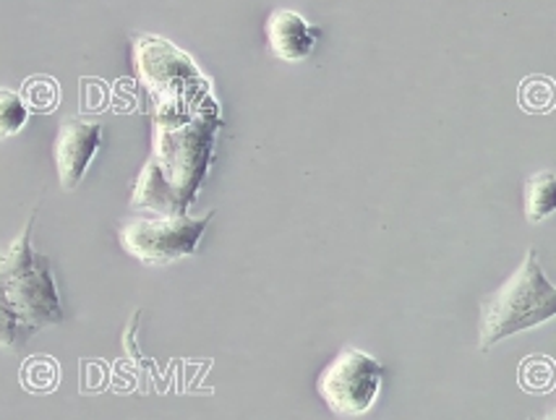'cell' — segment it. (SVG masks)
<instances>
[{
	"label": "cell",
	"instance_id": "1",
	"mask_svg": "<svg viewBox=\"0 0 556 420\" xmlns=\"http://www.w3.org/2000/svg\"><path fill=\"white\" fill-rule=\"evenodd\" d=\"M217 123L210 115L178 123L176 115H160L154 154L136 183L134 206L157 215H186L206 176Z\"/></svg>",
	"mask_w": 556,
	"mask_h": 420
},
{
	"label": "cell",
	"instance_id": "2",
	"mask_svg": "<svg viewBox=\"0 0 556 420\" xmlns=\"http://www.w3.org/2000/svg\"><path fill=\"white\" fill-rule=\"evenodd\" d=\"M35 217L0 245V347L18 351L42 329L63 321L50 258L31 245Z\"/></svg>",
	"mask_w": 556,
	"mask_h": 420
},
{
	"label": "cell",
	"instance_id": "3",
	"mask_svg": "<svg viewBox=\"0 0 556 420\" xmlns=\"http://www.w3.org/2000/svg\"><path fill=\"white\" fill-rule=\"evenodd\" d=\"M552 319H556V285L543 271L535 249H528L520 267L481 301L478 351L486 353L507 338Z\"/></svg>",
	"mask_w": 556,
	"mask_h": 420
},
{
	"label": "cell",
	"instance_id": "4",
	"mask_svg": "<svg viewBox=\"0 0 556 420\" xmlns=\"http://www.w3.org/2000/svg\"><path fill=\"white\" fill-rule=\"evenodd\" d=\"M212 217H215V212H206L202 217H128L118 228V243L128 256L147 264V267H167V264H176L180 258L197 254Z\"/></svg>",
	"mask_w": 556,
	"mask_h": 420
},
{
	"label": "cell",
	"instance_id": "5",
	"mask_svg": "<svg viewBox=\"0 0 556 420\" xmlns=\"http://www.w3.org/2000/svg\"><path fill=\"white\" fill-rule=\"evenodd\" d=\"M381 384H384V366L371 353L345 347L319 373L316 392L334 416L361 418L377 405Z\"/></svg>",
	"mask_w": 556,
	"mask_h": 420
},
{
	"label": "cell",
	"instance_id": "6",
	"mask_svg": "<svg viewBox=\"0 0 556 420\" xmlns=\"http://www.w3.org/2000/svg\"><path fill=\"white\" fill-rule=\"evenodd\" d=\"M102 126L94 120L84 118H68L61 123L55 136V167H58V180H61L63 191H76L79 183L87 176L89 165L94 163L97 152L102 150Z\"/></svg>",
	"mask_w": 556,
	"mask_h": 420
},
{
	"label": "cell",
	"instance_id": "7",
	"mask_svg": "<svg viewBox=\"0 0 556 420\" xmlns=\"http://www.w3.org/2000/svg\"><path fill=\"white\" fill-rule=\"evenodd\" d=\"M264 31H267L269 53L286 63L308 61L316 48V35H319L312 22L290 9L271 11Z\"/></svg>",
	"mask_w": 556,
	"mask_h": 420
},
{
	"label": "cell",
	"instance_id": "8",
	"mask_svg": "<svg viewBox=\"0 0 556 420\" xmlns=\"http://www.w3.org/2000/svg\"><path fill=\"white\" fill-rule=\"evenodd\" d=\"M522 206H526V219L530 225L546 222L556 215V173L539 170L526 180V193H522Z\"/></svg>",
	"mask_w": 556,
	"mask_h": 420
},
{
	"label": "cell",
	"instance_id": "9",
	"mask_svg": "<svg viewBox=\"0 0 556 420\" xmlns=\"http://www.w3.org/2000/svg\"><path fill=\"white\" fill-rule=\"evenodd\" d=\"M29 102L14 89H0V141L22 133L29 120Z\"/></svg>",
	"mask_w": 556,
	"mask_h": 420
},
{
	"label": "cell",
	"instance_id": "10",
	"mask_svg": "<svg viewBox=\"0 0 556 420\" xmlns=\"http://www.w3.org/2000/svg\"><path fill=\"white\" fill-rule=\"evenodd\" d=\"M530 420H556V416H546V418H530Z\"/></svg>",
	"mask_w": 556,
	"mask_h": 420
},
{
	"label": "cell",
	"instance_id": "11",
	"mask_svg": "<svg viewBox=\"0 0 556 420\" xmlns=\"http://www.w3.org/2000/svg\"><path fill=\"white\" fill-rule=\"evenodd\" d=\"M554 416H556V412H554Z\"/></svg>",
	"mask_w": 556,
	"mask_h": 420
}]
</instances>
